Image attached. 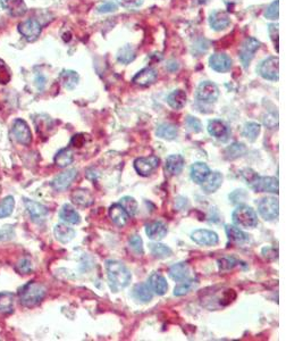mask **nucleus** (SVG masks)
<instances>
[{"instance_id": "obj_1", "label": "nucleus", "mask_w": 303, "mask_h": 341, "mask_svg": "<svg viewBox=\"0 0 303 341\" xmlns=\"http://www.w3.org/2000/svg\"><path fill=\"white\" fill-rule=\"evenodd\" d=\"M106 269L110 289L114 292H118L119 289L126 288L132 280L130 269L119 261H107Z\"/></svg>"}, {"instance_id": "obj_2", "label": "nucleus", "mask_w": 303, "mask_h": 341, "mask_svg": "<svg viewBox=\"0 0 303 341\" xmlns=\"http://www.w3.org/2000/svg\"><path fill=\"white\" fill-rule=\"evenodd\" d=\"M46 287L39 282H35V281H30L18 290L20 303H22V306L28 307V308L38 306L46 297Z\"/></svg>"}, {"instance_id": "obj_3", "label": "nucleus", "mask_w": 303, "mask_h": 341, "mask_svg": "<svg viewBox=\"0 0 303 341\" xmlns=\"http://www.w3.org/2000/svg\"><path fill=\"white\" fill-rule=\"evenodd\" d=\"M234 224L243 228H252L258 226V215L250 206L240 205L232 214Z\"/></svg>"}, {"instance_id": "obj_4", "label": "nucleus", "mask_w": 303, "mask_h": 341, "mask_svg": "<svg viewBox=\"0 0 303 341\" xmlns=\"http://www.w3.org/2000/svg\"><path fill=\"white\" fill-rule=\"evenodd\" d=\"M258 212L265 221L277 220L279 214L278 199L275 197H266L258 202Z\"/></svg>"}, {"instance_id": "obj_5", "label": "nucleus", "mask_w": 303, "mask_h": 341, "mask_svg": "<svg viewBox=\"0 0 303 341\" xmlns=\"http://www.w3.org/2000/svg\"><path fill=\"white\" fill-rule=\"evenodd\" d=\"M258 73L266 80L269 81H277L279 77V61L278 57L271 56V57L266 58L265 61L260 63L258 67Z\"/></svg>"}, {"instance_id": "obj_6", "label": "nucleus", "mask_w": 303, "mask_h": 341, "mask_svg": "<svg viewBox=\"0 0 303 341\" xmlns=\"http://www.w3.org/2000/svg\"><path fill=\"white\" fill-rule=\"evenodd\" d=\"M10 134H12L14 139L16 140L18 144H21L23 146L31 145L32 133L28 125V123H26L24 119H22V118L15 119L13 123L12 130H10Z\"/></svg>"}, {"instance_id": "obj_7", "label": "nucleus", "mask_w": 303, "mask_h": 341, "mask_svg": "<svg viewBox=\"0 0 303 341\" xmlns=\"http://www.w3.org/2000/svg\"><path fill=\"white\" fill-rule=\"evenodd\" d=\"M219 97V89L210 81H203L197 89V99L203 104L216 103Z\"/></svg>"}, {"instance_id": "obj_8", "label": "nucleus", "mask_w": 303, "mask_h": 341, "mask_svg": "<svg viewBox=\"0 0 303 341\" xmlns=\"http://www.w3.org/2000/svg\"><path fill=\"white\" fill-rule=\"evenodd\" d=\"M249 186L256 192L278 193V180L272 177H259V175H257L249 183Z\"/></svg>"}, {"instance_id": "obj_9", "label": "nucleus", "mask_w": 303, "mask_h": 341, "mask_svg": "<svg viewBox=\"0 0 303 341\" xmlns=\"http://www.w3.org/2000/svg\"><path fill=\"white\" fill-rule=\"evenodd\" d=\"M159 166V158L156 156L140 157L134 160V168L141 177H149Z\"/></svg>"}, {"instance_id": "obj_10", "label": "nucleus", "mask_w": 303, "mask_h": 341, "mask_svg": "<svg viewBox=\"0 0 303 341\" xmlns=\"http://www.w3.org/2000/svg\"><path fill=\"white\" fill-rule=\"evenodd\" d=\"M41 30H42L41 24L36 20H33V18H30V20H26L18 24V32L23 36L25 40L30 41V42L38 39Z\"/></svg>"}, {"instance_id": "obj_11", "label": "nucleus", "mask_w": 303, "mask_h": 341, "mask_svg": "<svg viewBox=\"0 0 303 341\" xmlns=\"http://www.w3.org/2000/svg\"><path fill=\"white\" fill-rule=\"evenodd\" d=\"M260 48V42L254 38H248L243 42L240 49V59L243 66L248 67L254 57L256 51Z\"/></svg>"}, {"instance_id": "obj_12", "label": "nucleus", "mask_w": 303, "mask_h": 341, "mask_svg": "<svg viewBox=\"0 0 303 341\" xmlns=\"http://www.w3.org/2000/svg\"><path fill=\"white\" fill-rule=\"evenodd\" d=\"M24 205L26 209H28L30 216L33 222L40 223L43 222L46 220V217L49 214V209H48L46 206H43L40 202H36L34 200L28 199V198H24Z\"/></svg>"}, {"instance_id": "obj_13", "label": "nucleus", "mask_w": 303, "mask_h": 341, "mask_svg": "<svg viewBox=\"0 0 303 341\" xmlns=\"http://www.w3.org/2000/svg\"><path fill=\"white\" fill-rule=\"evenodd\" d=\"M77 178V170L75 168H69V170L64 171L63 173L58 174L51 182V187L56 191H65L72 185L74 180Z\"/></svg>"}, {"instance_id": "obj_14", "label": "nucleus", "mask_w": 303, "mask_h": 341, "mask_svg": "<svg viewBox=\"0 0 303 341\" xmlns=\"http://www.w3.org/2000/svg\"><path fill=\"white\" fill-rule=\"evenodd\" d=\"M191 239L200 246H216L219 241L218 234L216 232L204 230V228L193 231L191 233Z\"/></svg>"}, {"instance_id": "obj_15", "label": "nucleus", "mask_w": 303, "mask_h": 341, "mask_svg": "<svg viewBox=\"0 0 303 341\" xmlns=\"http://www.w3.org/2000/svg\"><path fill=\"white\" fill-rule=\"evenodd\" d=\"M208 132L211 137H214L215 139L219 141H227L230 138L231 131L225 123L220 119H211L208 123Z\"/></svg>"}, {"instance_id": "obj_16", "label": "nucleus", "mask_w": 303, "mask_h": 341, "mask_svg": "<svg viewBox=\"0 0 303 341\" xmlns=\"http://www.w3.org/2000/svg\"><path fill=\"white\" fill-rule=\"evenodd\" d=\"M232 59L226 54H214L209 58V65L218 73L228 72L232 67Z\"/></svg>"}, {"instance_id": "obj_17", "label": "nucleus", "mask_w": 303, "mask_h": 341, "mask_svg": "<svg viewBox=\"0 0 303 341\" xmlns=\"http://www.w3.org/2000/svg\"><path fill=\"white\" fill-rule=\"evenodd\" d=\"M167 227L162 221H152L145 224V233L151 240H162L167 234Z\"/></svg>"}, {"instance_id": "obj_18", "label": "nucleus", "mask_w": 303, "mask_h": 341, "mask_svg": "<svg viewBox=\"0 0 303 341\" xmlns=\"http://www.w3.org/2000/svg\"><path fill=\"white\" fill-rule=\"evenodd\" d=\"M109 217H110L111 222H113L115 226H117L118 227H125L130 219L129 214H127L126 211L123 208V206L119 204V202L110 206Z\"/></svg>"}, {"instance_id": "obj_19", "label": "nucleus", "mask_w": 303, "mask_h": 341, "mask_svg": "<svg viewBox=\"0 0 303 341\" xmlns=\"http://www.w3.org/2000/svg\"><path fill=\"white\" fill-rule=\"evenodd\" d=\"M158 77V74L151 67H145V69L141 70L139 73H136V76L133 77V82L141 87H149V85L153 84Z\"/></svg>"}, {"instance_id": "obj_20", "label": "nucleus", "mask_w": 303, "mask_h": 341, "mask_svg": "<svg viewBox=\"0 0 303 341\" xmlns=\"http://www.w3.org/2000/svg\"><path fill=\"white\" fill-rule=\"evenodd\" d=\"M210 173V168H209V166L205 163L197 162L191 166V179H192V181L194 183H197V185H202Z\"/></svg>"}, {"instance_id": "obj_21", "label": "nucleus", "mask_w": 303, "mask_h": 341, "mask_svg": "<svg viewBox=\"0 0 303 341\" xmlns=\"http://www.w3.org/2000/svg\"><path fill=\"white\" fill-rule=\"evenodd\" d=\"M73 204L80 207H89V206L93 205L95 202V197L91 193V191L88 189H76L72 192L70 196Z\"/></svg>"}, {"instance_id": "obj_22", "label": "nucleus", "mask_w": 303, "mask_h": 341, "mask_svg": "<svg viewBox=\"0 0 303 341\" xmlns=\"http://www.w3.org/2000/svg\"><path fill=\"white\" fill-rule=\"evenodd\" d=\"M148 284L151 288L152 292L158 296H164L168 290L167 281L160 273H152L148 279Z\"/></svg>"}, {"instance_id": "obj_23", "label": "nucleus", "mask_w": 303, "mask_h": 341, "mask_svg": "<svg viewBox=\"0 0 303 341\" xmlns=\"http://www.w3.org/2000/svg\"><path fill=\"white\" fill-rule=\"evenodd\" d=\"M209 23H210L211 29H214L215 31H222V30H225L230 26L231 18L226 12L217 10L210 15Z\"/></svg>"}, {"instance_id": "obj_24", "label": "nucleus", "mask_w": 303, "mask_h": 341, "mask_svg": "<svg viewBox=\"0 0 303 341\" xmlns=\"http://www.w3.org/2000/svg\"><path fill=\"white\" fill-rule=\"evenodd\" d=\"M223 183V175L219 172H214V173H210L208 175V178L204 180V182L201 185L202 191L204 193L210 194L216 192L217 190L220 188Z\"/></svg>"}, {"instance_id": "obj_25", "label": "nucleus", "mask_w": 303, "mask_h": 341, "mask_svg": "<svg viewBox=\"0 0 303 341\" xmlns=\"http://www.w3.org/2000/svg\"><path fill=\"white\" fill-rule=\"evenodd\" d=\"M0 3L13 16H22L28 9L23 0H0Z\"/></svg>"}, {"instance_id": "obj_26", "label": "nucleus", "mask_w": 303, "mask_h": 341, "mask_svg": "<svg viewBox=\"0 0 303 341\" xmlns=\"http://www.w3.org/2000/svg\"><path fill=\"white\" fill-rule=\"evenodd\" d=\"M54 234L59 242L67 243L73 240L74 237H75V230L73 227L66 226V224L59 223L54 228Z\"/></svg>"}, {"instance_id": "obj_27", "label": "nucleus", "mask_w": 303, "mask_h": 341, "mask_svg": "<svg viewBox=\"0 0 303 341\" xmlns=\"http://www.w3.org/2000/svg\"><path fill=\"white\" fill-rule=\"evenodd\" d=\"M186 101H188V96H186L185 91H183L181 89L174 90L167 97V104L173 110H182L186 105Z\"/></svg>"}, {"instance_id": "obj_28", "label": "nucleus", "mask_w": 303, "mask_h": 341, "mask_svg": "<svg viewBox=\"0 0 303 341\" xmlns=\"http://www.w3.org/2000/svg\"><path fill=\"white\" fill-rule=\"evenodd\" d=\"M59 219L68 224H78L81 222V216L69 204H65L59 211Z\"/></svg>"}, {"instance_id": "obj_29", "label": "nucleus", "mask_w": 303, "mask_h": 341, "mask_svg": "<svg viewBox=\"0 0 303 341\" xmlns=\"http://www.w3.org/2000/svg\"><path fill=\"white\" fill-rule=\"evenodd\" d=\"M185 160L181 155H170L166 159V170L171 175H177L183 171Z\"/></svg>"}, {"instance_id": "obj_30", "label": "nucleus", "mask_w": 303, "mask_h": 341, "mask_svg": "<svg viewBox=\"0 0 303 341\" xmlns=\"http://www.w3.org/2000/svg\"><path fill=\"white\" fill-rule=\"evenodd\" d=\"M225 231H226L228 239H230L232 242L237 243V245H242V243H245L250 240L249 235L244 233V232L241 231L240 228L236 227L235 226L226 224Z\"/></svg>"}, {"instance_id": "obj_31", "label": "nucleus", "mask_w": 303, "mask_h": 341, "mask_svg": "<svg viewBox=\"0 0 303 341\" xmlns=\"http://www.w3.org/2000/svg\"><path fill=\"white\" fill-rule=\"evenodd\" d=\"M156 134L157 137L165 140H174L178 136V129L176 125L170 124V123H163L157 127Z\"/></svg>"}, {"instance_id": "obj_32", "label": "nucleus", "mask_w": 303, "mask_h": 341, "mask_svg": "<svg viewBox=\"0 0 303 341\" xmlns=\"http://www.w3.org/2000/svg\"><path fill=\"white\" fill-rule=\"evenodd\" d=\"M169 276L174 281H176V282H179V281H183L185 279L189 278V274H190V267L189 265L184 263V262H182V263H177V264H174L173 266H170L169 268Z\"/></svg>"}, {"instance_id": "obj_33", "label": "nucleus", "mask_w": 303, "mask_h": 341, "mask_svg": "<svg viewBox=\"0 0 303 341\" xmlns=\"http://www.w3.org/2000/svg\"><path fill=\"white\" fill-rule=\"evenodd\" d=\"M133 295L137 301H140L142 303L151 302L153 297V292L151 290V288L149 287V284L147 283L136 284L133 289Z\"/></svg>"}, {"instance_id": "obj_34", "label": "nucleus", "mask_w": 303, "mask_h": 341, "mask_svg": "<svg viewBox=\"0 0 303 341\" xmlns=\"http://www.w3.org/2000/svg\"><path fill=\"white\" fill-rule=\"evenodd\" d=\"M55 164L57 165L58 167H67L68 165L73 163L74 160V153L70 148H63L59 151L55 156Z\"/></svg>"}, {"instance_id": "obj_35", "label": "nucleus", "mask_w": 303, "mask_h": 341, "mask_svg": "<svg viewBox=\"0 0 303 341\" xmlns=\"http://www.w3.org/2000/svg\"><path fill=\"white\" fill-rule=\"evenodd\" d=\"M78 80H80V76L76 72L69 70L63 71L61 74V81L63 87L67 90H73L75 89V87L78 83Z\"/></svg>"}, {"instance_id": "obj_36", "label": "nucleus", "mask_w": 303, "mask_h": 341, "mask_svg": "<svg viewBox=\"0 0 303 341\" xmlns=\"http://www.w3.org/2000/svg\"><path fill=\"white\" fill-rule=\"evenodd\" d=\"M15 296L12 292L0 294V314H10L14 310Z\"/></svg>"}, {"instance_id": "obj_37", "label": "nucleus", "mask_w": 303, "mask_h": 341, "mask_svg": "<svg viewBox=\"0 0 303 341\" xmlns=\"http://www.w3.org/2000/svg\"><path fill=\"white\" fill-rule=\"evenodd\" d=\"M198 286V280L194 279H185L183 281H179V283L175 287L174 295L177 297H182V296L188 295L190 291H192L194 288Z\"/></svg>"}, {"instance_id": "obj_38", "label": "nucleus", "mask_w": 303, "mask_h": 341, "mask_svg": "<svg viewBox=\"0 0 303 341\" xmlns=\"http://www.w3.org/2000/svg\"><path fill=\"white\" fill-rule=\"evenodd\" d=\"M246 152V147L242 142H234L225 149V156L227 159H236Z\"/></svg>"}, {"instance_id": "obj_39", "label": "nucleus", "mask_w": 303, "mask_h": 341, "mask_svg": "<svg viewBox=\"0 0 303 341\" xmlns=\"http://www.w3.org/2000/svg\"><path fill=\"white\" fill-rule=\"evenodd\" d=\"M135 57H136L135 49H134L133 46H131V44H126V46L122 47L117 54L118 62L122 64H130L131 62H133L134 59H135Z\"/></svg>"}, {"instance_id": "obj_40", "label": "nucleus", "mask_w": 303, "mask_h": 341, "mask_svg": "<svg viewBox=\"0 0 303 341\" xmlns=\"http://www.w3.org/2000/svg\"><path fill=\"white\" fill-rule=\"evenodd\" d=\"M261 130L260 124H258L256 122H248L245 123L244 126H243V136H244L246 139H249L250 141H254L259 136Z\"/></svg>"}, {"instance_id": "obj_41", "label": "nucleus", "mask_w": 303, "mask_h": 341, "mask_svg": "<svg viewBox=\"0 0 303 341\" xmlns=\"http://www.w3.org/2000/svg\"><path fill=\"white\" fill-rule=\"evenodd\" d=\"M15 207V200L13 196H7L0 201V219L8 217L13 214Z\"/></svg>"}, {"instance_id": "obj_42", "label": "nucleus", "mask_w": 303, "mask_h": 341, "mask_svg": "<svg viewBox=\"0 0 303 341\" xmlns=\"http://www.w3.org/2000/svg\"><path fill=\"white\" fill-rule=\"evenodd\" d=\"M119 204L123 206V208L125 209L130 217L134 216L137 213V208H139V206H137V201L134 199L133 197H130V196L123 197L121 201H119Z\"/></svg>"}, {"instance_id": "obj_43", "label": "nucleus", "mask_w": 303, "mask_h": 341, "mask_svg": "<svg viewBox=\"0 0 303 341\" xmlns=\"http://www.w3.org/2000/svg\"><path fill=\"white\" fill-rule=\"evenodd\" d=\"M150 250L156 258H167L171 255V249L163 243H151Z\"/></svg>"}, {"instance_id": "obj_44", "label": "nucleus", "mask_w": 303, "mask_h": 341, "mask_svg": "<svg viewBox=\"0 0 303 341\" xmlns=\"http://www.w3.org/2000/svg\"><path fill=\"white\" fill-rule=\"evenodd\" d=\"M129 245H130V248L132 249L136 255H139V256H142V255H143L144 253L143 241H142L140 235H137V234L132 235L129 240Z\"/></svg>"}, {"instance_id": "obj_45", "label": "nucleus", "mask_w": 303, "mask_h": 341, "mask_svg": "<svg viewBox=\"0 0 303 341\" xmlns=\"http://www.w3.org/2000/svg\"><path fill=\"white\" fill-rule=\"evenodd\" d=\"M279 16V0H275L272 1L267 9L265 12V17L267 20H278Z\"/></svg>"}, {"instance_id": "obj_46", "label": "nucleus", "mask_w": 303, "mask_h": 341, "mask_svg": "<svg viewBox=\"0 0 303 341\" xmlns=\"http://www.w3.org/2000/svg\"><path fill=\"white\" fill-rule=\"evenodd\" d=\"M237 264H238V261L235 260L234 257H223L222 260L218 261L219 269L222 272L230 271V269L234 268Z\"/></svg>"}, {"instance_id": "obj_47", "label": "nucleus", "mask_w": 303, "mask_h": 341, "mask_svg": "<svg viewBox=\"0 0 303 341\" xmlns=\"http://www.w3.org/2000/svg\"><path fill=\"white\" fill-rule=\"evenodd\" d=\"M116 2L123 8L129 10H135L143 5L144 0H116Z\"/></svg>"}, {"instance_id": "obj_48", "label": "nucleus", "mask_w": 303, "mask_h": 341, "mask_svg": "<svg viewBox=\"0 0 303 341\" xmlns=\"http://www.w3.org/2000/svg\"><path fill=\"white\" fill-rule=\"evenodd\" d=\"M16 269L18 273H21V274H30L33 269L31 261L28 260V258H23V260H21L17 263Z\"/></svg>"}, {"instance_id": "obj_49", "label": "nucleus", "mask_w": 303, "mask_h": 341, "mask_svg": "<svg viewBox=\"0 0 303 341\" xmlns=\"http://www.w3.org/2000/svg\"><path fill=\"white\" fill-rule=\"evenodd\" d=\"M186 125H188L189 130L192 131V132L194 133L200 132V131L202 130L200 119L197 117H193V116H188V117H186Z\"/></svg>"}, {"instance_id": "obj_50", "label": "nucleus", "mask_w": 303, "mask_h": 341, "mask_svg": "<svg viewBox=\"0 0 303 341\" xmlns=\"http://www.w3.org/2000/svg\"><path fill=\"white\" fill-rule=\"evenodd\" d=\"M15 237L14 227L10 226H5L0 227V241H7L12 240Z\"/></svg>"}, {"instance_id": "obj_51", "label": "nucleus", "mask_w": 303, "mask_h": 341, "mask_svg": "<svg viewBox=\"0 0 303 341\" xmlns=\"http://www.w3.org/2000/svg\"><path fill=\"white\" fill-rule=\"evenodd\" d=\"M246 198H248V194L244 190H235L233 193L230 194V199L233 204H240V202L245 201Z\"/></svg>"}, {"instance_id": "obj_52", "label": "nucleus", "mask_w": 303, "mask_h": 341, "mask_svg": "<svg viewBox=\"0 0 303 341\" xmlns=\"http://www.w3.org/2000/svg\"><path fill=\"white\" fill-rule=\"evenodd\" d=\"M117 10V5H116L115 2L113 1H107V2H103L101 3V5L98 6V12L99 13H113Z\"/></svg>"}, {"instance_id": "obj_53", "label": "nucleus", "mask_w": 303, "mask_h": 341, "mask_svg": "<svg viewBox=\"0 0 303 341\" xmlns=\"http://www.w3.org/2000/svg\"><path fill=\"white\" fill-rule=\"evenodd\" d=\"M269 36H270V39L274 42L275 49L278 51V24L269 25Z\"/></svg>"}, {"instance_id": "obj_54", "label": "nucleus", "mask_w": 303, "mask_h": 341, "mask_svg": "<svg viewBox=\"0 0 303 341\" xmlns=\"http://www.w3.org/2000/svg\"><path fill=\"white\" fill-rule=\"evenodd\" d=\"M264 124L268 127V129H275L278 126V118L277 115L275 114H267L264 118Z\"/></svg>"}, {"instance_id": "obj_55", "label": "nucleus", "mask_w": 303, "mask_h": 341, "mask_svg": "<svg viewBox=\"0 0 303 341\" xmlns=\"http://www.w3.org/2000/svg\"><path fill=\"white\" fill-rule=\"evenodd\" d=\"M10 80V73L3 64H0V83L6 84Z\"/></svg>"}, {"instance_id": "obj_56", "label": "nucleus", "mask_w": 303, "mask_h": 341, "mask_svg": "<svg viewBox=\"0 0 303 341\" xmlns=\"http://www.w3.org/2000/svg\"><path fill=\"white\" fill-rule=\"evenodd\" d=\"M179 69V64L176 62V61H168L167 64H166V70L167 71H169L170 73H174V72H176V71Z\"/></svg>"}, {"instance_id": "obj_57", "label": "nucleus", "mask_w": 303, "mask_h": 341, "mask_svg": "<svg viewBox=\"0 0 303 341\" xmlns=\"http://www.w3.org/2000/svg\"><path fill=\"white\" fill-rule=\"evenodd\" d=\"M70 144L75 146V147H82V146L84 145V137L82 136V134H76V136L73 137Z\"/></svg>"}, {"instance_id": "obj_58", "label": "nucleus", "mask_w": 303, "mask_h": 341, "mask_svg": "<svg viewBox=\"0 0 303 341\" xmlns=\"http://www.w3.org/2000/svg\"><path fill=\"white\" fill-rule=\"evenodd\" d=\"M35 85L38 87L39 90H43L44 85H46V77L43 76H38L35 77Z\"/></svg>"}, {"instance_id": "obj_59", "label": "nucleus", "mask_w": 303, "mask_h": 341, "mask_svg": "<svg viewBox=\"0 0 303 341\" xmlns=\"http://www.w3.org/2000/svg\"><path fill=\"white\" fill-rule=\"evenodd\" d=\"M269 252H270V248H264L263 249V254H266V253H269ZM272 252H274V254H272V255H274V256H272V258H277V250H272ZM266 257H268L269 258V255H266Z\"/></svg>"}, {"instance_id": "obj_60", "label": "nucleus", "mask_w": 303, "mask_h": 341, "mask_svg": "<svg viewBox=\"0 0 303 341\" xmlns=\"http://www.w3.org/2000/svg\"><path fill=\"white\" fill-rule=\"evenodd\" d=\"M224 1H225V3H227V5H230V3H235V2L240 1V0H224Z\"/></svg>"}]
</instances>
